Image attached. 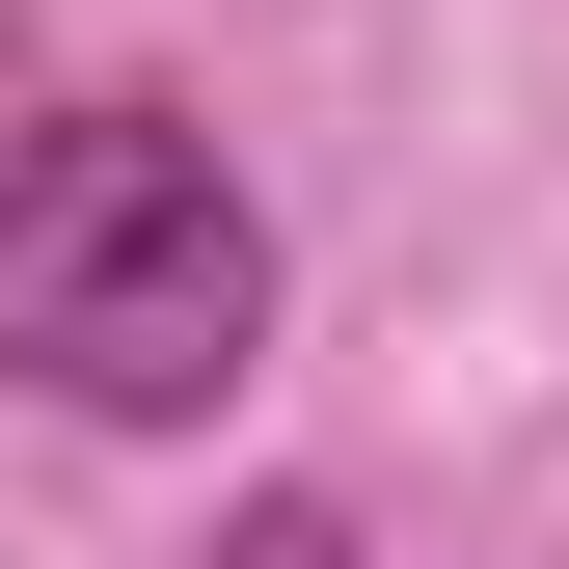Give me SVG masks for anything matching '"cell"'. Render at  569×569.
I'll list each match as a JSON object with an SVG mask.
<instances>
[{
  "label": "cell",
  "instance_id": "obj_1",
  "mask_svg": "<svg viewBox=\"0 0 569 569\" xmlns=\"http://www.w3.org/2000/svg\"><path fill=\"white\" fill-rule=\"evenodd\" d=\"M271 352V190L163 82H82L0 136V380L82 435H218V380Z\"/></svg>",
  "mask_w": 569,
  "mask_h": 569
},
{
  "label": "cell",
  "instance_id": "obj_2",
  "mask_svg": "<svg viewBox=\"0 0 569 569\" xmlns=\"http://www.w3.org/2000/svg\"><path fill=\"white\" fill-rule=\"evenodd\" d=\"M218 569H407V542L352 516V488H244V516H218Z\"/></svg>",
  "mask_w": 569,
  "mask_h": 569
}]
</instances>
